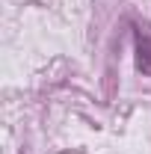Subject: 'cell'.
Wrapping results in <instances>:
<instances>
[{
    "label": "cell",
    "mask_w": 151,
    "mask_h": 154,
    "mask_svg": "<svg viewBox=\"0 0 151 154\" xmlns=\"http://www.w3.org/2000/svg\"><path fill=\"white\" fill-rule=\"evenodd\" d=\"M136 68L142 74H151V36L142 33V27L136 30Z\"/></svg>",
    "instance_id": "6da1fadb"
}]
</instances>
